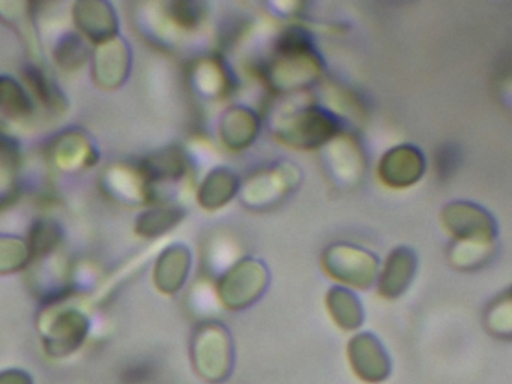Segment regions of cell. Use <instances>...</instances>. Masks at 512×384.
Wrapping results in <instances>:
<instances>
[{
	"label": "cell",
	"mask_w": 512,
	"mask_h": 384,
	"mask_svg": "<svg viewBox=\"0 0 512 384\" xmlns=\"http://www.w3.org/2000/svg\"><path fill=\"white\" fill-rule=\"evenodd\" d=\"M46 158L50 167L73 176L92 170L100 162V149L85 129L67 128L50 138Z\"/></svg>",
	"instance_id": "8"
},
{
	"label": "cell",
	"mask_w": 512,
	"mask_h": 384,
	"mask_svg": "<svg viewBox=\"0 0 512 384\" xmlns=\"http://www.w3.org/2000/svg\"><path fill=\"white\" fill-rule=\"evenodd\" d=\"M0 92H2V114L13 120L28 119L35 111L34 99L26 90L25 84L19 83L10 75H0Z\"/></svg>",
	"instance_id": "31"
},
{
	"label": "cell",
	"mask_w": 512,
	"mask_h": 384,
	"mask_svg": "<svg viewBox=\"0 0 512 384\" xmlns=\"http://www.w3.org/2000/svg\"><path fill=\"white\" fill-rule=\"evenodd\" d=\"M133 69V50L130 42L119 35L95 45L91 54V74L95 86L113 92L121 89Z\"/></svg>",
	"instance_id": "11"
},
{
	"label": "cell",
	"mask_w": 512,
	"mask_h": 384,
	"mask_svg": "<svg viewBox=\"0 0 512 384\" xmlns=\"http://www.w3.org/2000/svg\"><path fill=\"white\" fill-rule=\"evenodd\" d=\"M221 138L232 149H244L250 146L259 131V117L245 107H233L223 114L221 119Z\"/></svg>",
	"instance_id": "24"
},
{
	"label": "cell",
	"mask_w": 512,
	"mask_h": 384,
	"mask_svg": "<svg viewBox=\"0 0 512 384\" xmlns=\"http://www.w3.org/2000/svg\"><path fill=\"white\" fill-rule=\"evenodd\" d=\"M191 261L190 248L182 243L163 249L154 266V284L158 291L167 296L178 293L190 275Z\"/></svg>",
	"instance_id": "18"
},
{
	"label": "cell",
	"mask_w": 512,
	"mask_h": 384,
	"mask_svg": "<svg viewBox=\"0 0 512 384\" xmlns=\"http://www.w3.org/2000/svg\"><path fill=\"white\" fill-rule=\"evenodd\" d=\"M32 260L61 251L64 245V230L56 219L38 218L29 228L25 237Z\"/></svg>",
	"instance_id": "28"
},
{
	"label": "cell",
	"mask_w": 512,
	"mask_h": 384,
	"mask_svg": "<svg viewBox=\"0 0 512 384\" xmlns=\"http://www.w3.org/2000/svg\"><path fill=\"white\" fill-rule=\"evenodd\" d=\"M91 54L89 42L77 32L64 33L53 47L56 65L68 72L77 71L85 66L91 60Z\"/></svg>",
	"instance_id": "30"
},
{
	"label": "cell",
	"mask_w": 512,
	"mask_h": 384,
	"mask_svg": "<svg viewBox=\"0 0 512 384\" xmlns=\"http://www.w3.org/2000/svg\"><path fill=\"white\" fill-rule=\"evenodd\" d=\"M325 164L335 182L343 186L355 185L365 170V156L361 146L350 135H337L325 144Z\"/></svg>",
	"instance_id": "15"
},
{
	"label": "cell",
	"mask_w": 512,
	"mask_h": 384,
	"mask_svg": "<svg viewBox=\"0 0 512 384\" xmlns=\"http://www.w3.org/2000/svg\"><path fill=\"white\" fill-rule=\"evenodd\" d=\"M26 90L38 104L43 105L53 113H64L67 110L68 102L65 93L62 92L55 78L40 65H28L25 72Z\"/></svg>",
	"instance_id": "23"
},
{
	"label": "cell",
	"mask_w": 512,
	"mask_h": 384,
	"mask_svg": "<svg viewBox=\"0 0 512 384\" xmlns=\"http://www.w3.org/2000/svg\"><path fill=\"white\" fill-rule=\"evenodd\" d=\"M91 321L88 315L62 302L46 305L38 317V332L47 354L67 357L76 353L88 338Z\"/></svg>",
	"instance_id": "4"
},
{
	"label": "cell",
	"mask_w": 512,
	"mask_h": 384,
	"mask_svg": "<svg viewBox=\"0 0 512 384\" xmlns=\"http://www.w3.org/2000/svg\"><path fill=\"white\" fill-rule=\"evenodd\" d=\"M191 360L203 380L211 384L226 381L235 366V347L227 327L217 321L200 323L191 338Z\"/></svg>",
	"instance_id": "3"
},
{
	"label": "cell",
	"mask_w": 512,
	"mask_h": 384,
	"mask_svg": "<svg viewBox=\"0 0 512 384\" xmlns=\"http://www.w3.org/2000/svg\"><path fill=\"white\" fill-rule=\"evenodd\" d=\"M188 80L197 95L205 99L220 98L227 92L229 75L220 60L203 57L193 62L188 69Z\"/></svg>",
	"instance_id": "22"
},
{
	"label": "cell",
	"mask_w": 512,
	"mask_h": 384,
	"mask_svg": "<svg viewBox=\"0 0 512 384\" xmlns=\"http://www.w3.org/2000/svg\"><path fill=\"white\" fill-rule=\"evenodd\" d=\"M28 282L35 296L44 305L64 302L74 291V266L61 251L32 260Z\"/></svg>",
	"instance_id": "10"
},
{
	"label": "cell",
	"mask_w": 512,
	"mask_h": 384,
	"mask_svg": "<svg viewBox=\"0 0 512 384\" xmlns=\"http://www.w3.org/2000/svg\"><path fill=\"white\" fill-rule=\"evenodd\" d=\"M347 354L353 371L365 383H382L391 375V357L373 333H361L350 339Z\"/></svg>",
	"instance_id": "14"
},
{
	"label": "cell",
	"mask_w": 512,
	"mask_h": 384,
	"mask_svg": "<svg viewBox=\"0 0 512 384\" xmlns=\"http://www.w3.org/2000/svg\"><path fill=\"white\" fill-rule=\"evenodd\" d=\"M100 188L110 200L122 206L149 207L157 204L154 186L146 176L140 159H125L107 165L101 173Z\"/></svg>",
	"instance_id": "6"
},
{
	"label": "cell",
	"mask_w": 512,
	"mask_h": 384,
	"mask_svg": "<svg viewBox=\"0 0 512 384\" xmlns=\"http://www.w3.org/2000/svg\"><path fill=\"white\" fill-rule=\"evenodd\" d=\"M238 189V176L235 173L227 168H215L200 185L197 200L205 209H220L235 197Z\"/></svg>",
	"instance_id": "26"
},
{
	"label": "cell",
	"mask_w": 512,
	"mask_h": 384,
	"mask_svg": "<svg viewBox=\"0 0 512 384\" xmlns=\"http://www.w3.org/2000/svg\"><path fill=\"white\" fill-rule=\"evenodd\" d=\"M418 260L407 246H400L389 254L385 267L379 273V293L386 299H397L406 293L415 278Z\"/></svg>",
	"instance_id": "19"
},
{
	"label": "cell",
	"mask_w": 512,
	"mask_h": 384,
	"mask_svg": "<svg viewBox=\"0 0 512 384\" xmlns=\"http://www.w3.org/2000/svg\"><path fill=\"white\" fill-rule=\"evenodd\" d=\"M485 326L496 338H511V296L506 291L499 299L494 300L485 312Z\"/></svg>",
	"instance_id": "33"
},
{
	"label": "cell",
	"mask_w": 512,
	"mask_h": 384,
	"mask_svg": "<svg viewBox=\"0 0 512 384\" xmlns=\"http://www.w3.org/2000/svg\"><path fill=\"white\" fill-rule=\"evenodd\" d=\"M0 384H34V380L23 369H5L0 371Z\"/></svg>",
	"instance_id": "34"
},
{
	"label": "cell",
	"mask_w": 512,
	"mask_h": 384,
	"mask_svg": "<svg viewBox=\"0 0 512 384\" xmlns=\"http://www.w3.org/2000/svg\"><path fill=\"white\" fill-rule=\"evenodd\" d=\"M35 5L20 0L11 2H0V23L11 27L22 39L29 54L34 57H41L40 35H38L37 18H35Z\"/></svg>",
	"instance_id": "20"
},
{
	"label": "cell",
	"mask_w": 512,
	"mask_h": 384,
	"mask_svg": "<svg viewBox=\"0 0 512 384\" xmlns=\"http://www.w3.org/2000/svg\"><path fill=\"white\" fill-rule=\"evenodd\" d=\"M326 306L332 320L344 330H355L364 321V308L353 291L344 287H332L326 296Z\"/></svg>",
	"instance_id": "27"
},
{
	"label": "cell",
	"mask_w": 512,
	"mask_h": 384,
	"mask_svg": "<svg viewBox=\"0 0 512 384\" xmlns=\"http://www.w3.org/2000/svg\"><path fill=\"white\" fill-rule=\"evenodd\" d=\"M269 285V270L256 258L236 261L218 279L217 296L221 305L230 311H242L254 305Z\"/></svg>",
	"instance_id": "5"
},
{
	"label": "cell",
	"mask_w": 512,
	"mask_h": 384,
	"mask_svg": "<svg viewBox=\"0 0 512 384\" xmlns=\"http://www.w3.org/2000/svg\"><path fill=\"white\" fill-rule=\"evenodd\" d=\"M32 255L25 237L14 234H0V276L26 270Z\"/></svg>",
	"instance_id": "32"
},
{
	"label": "cell",
	"mask_w": 512,
	"mask_h": 384,
	"mask_svg": "<svg viewBox=\"0 0 512 384\" xmlns=\"http://www.w3.org/2000/svg\"><path fill=\"white\" fill-rule=\"evenodd\" d=\"M323 267L331 278L352 288L367 290L379 278V258L350 243H334L323 254Z\"/></svg>",
	"instance_id": "7"
},
{
	"label": "cell",
	"mask_w": 512,
	"mask_h": 384,
	"mask_svg": "<svg viewBox=\"0 0 512 384\" xmlns=\"http://www.w3.org/2000/svg\"><path fill=\"white\" fill-rule=\"evenodd\" d=\"M442 221L455 240L493 242L497 236L496 221L478 204L467 203V201L449 203L443 209Z\"/></svg>",
	"instance_id": "12"
},
{
	"label": "cell",
	"mask_w": 512,
	"mask_h": 384,
	"mask_svg": "<svg viewBox=\"0 0 512 384\" xmlns=\"http://www.w3.org/2000/svg\"><path fill=\"white\" fill-rule=\"evenodd\" d=\"M301 182V171L290 162H280L257 171L242 185V203L253 209L277 206Z\"/></svg>",
	"instance_id": "9"
},
{
	"label": "cell",
	"mask_w": 512,
	"mask_h": 384,
	"mask_svg": "<svg viewBox=\"0 0 512 384\" xmlns=\"http://www.w3.org/2000/svg\"><path fill=\"white\" fill-rule=\"evenodd\" d=\"M265 74L271 86L280 92L304 89L319 80L322 62L304 30L289 29L283 33Z\"/></svg>",
	"instance_id": "1"
},
{
	"label": "cell",
	"mask_w": 512,
	"mask_h": 384,
	"mask_svg": "<svg viewBox=\"0 0 512 384\" xmlns=\"http://www.w3.org/2000/svg\"><path fill=\"white\" fill-rule=\"evenodd\" d=\"M0 113H2V92H0Z\"/></svg>",
	"instance_id": "35"
},
{
	"label": "cell",
	"mask_w": 512,
	"mask_h": 384,
	"mask_svg": "<svg viewBox=\"0 0 512 384\" xmlns=\"http://www.w3.org/2000/svg\"><path fill=\"white\" fill-rule=\"evenodd\" d=\"M146 176L154 186L157 204H164L163 189L181 182L190 171V161L181 147H166L140 159Z\"/></svg>",
	"instance_id": "16"
},
{
	"label": "cell",
	"mask_w": 512,
	"mask_h": 384,
	"mask_svg": "<svg viewBox=\"0 0 512 384\" xmlns=\"http://www.w3.org/2000/svg\"><path fill=\"white\" fill-rule=\"evenodd\" d=\"M272 128L289 146L316 149L337 137L340 122L325 108L317 105H296L277 111L272 117Z\"/></svg>",
	"instance_id": "2"
},
{
	"label": "cell",
	"mask_w": 512,
	"mask_h": 384,
	"mask_svg": "<svg viewBox=\"0 0 512 384\" xmlns=\"http://www.w3.org/2000/svg\"><path fill=\"white\" fill-rule=\"evenodd\" d=\"M22 191L19 146L0 132V210L13 206Z\"/></svg>",
	"instance_id": "21"
},
{
	"label": "cell",
	"mask_w": 512,
	"mask_h": 384,
	"mask_svg": "<svg viewBox=\"0 0 512 384\" xmlns=\"http://www.w3.org/2000/svg\"><path fill=\"white\" fill-rule=\"evenodd\" d=\"M185 218V210L175 204L146 207L134 222V231L143 239H157L172 231Z\"/></svg>",
	"instance_id": "25"
},
{
	"label": "cell",
	"mask_w": 512,
	"mask_h": 384,
	"mask_svg": "<svg viewBox=\"0 0 512 384\" xmlns=\"http://www.w3.org/2000/svg\"><path fill=\"white\" fill-rule=\"evenodd\" d=\"M73 21L76 32L94 47L121 35L115 6L106 0H79L74 3Z\"/></svg>",
	"instance_id": "13"
},
{
	"label": "cell",
	"mask_w": 512,
	"mask_h": 384,
	"mask_svg": "<svg viewBox=\"0 0 512 384\" xmlns=\"http://www.w3.org/2000/svg\"><path fill=\"white\" fill-rule=\"evenodd\" d=\"M494 254V240H455L449 249V261L457 269L476 270L490 263Z\"/></svg>",
	"instance_id": "29"
},
{
	"label": "cell",
	"mask_w": 512,
	"mask_h": 384,
	"mask_svg": "<svg viewBox=\"0 0 512 384\" xmlns=\"http://www.w3.org/2000/svg\"><path fill=\"white\" fill-rule=\"evenodd\" d=\"M425 171L424 153L418 147L401 144L383 156L379 176L392 188H407L421 179Z\"/></svg>",
	"instance_id": "17"
}]
</instances>
